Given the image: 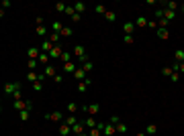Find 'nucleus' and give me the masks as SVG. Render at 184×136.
Instances as JSON below:
<instances>
[{
    "instance_id": "obj_1",
    "label": "nucleus",
    "mask_w": 184,
    "mask_h": 136,
    "mask_svg": "<svg viewBox=\"0 0 184 136\" xmlns=\"http://www.w3.org/2000/svg\"><path fill=\"white\" fill-rule=\"evenodd\" d=\"M74 55L84 63V61H88V55H86V49H84V45H76L74 47Z\"/></svg>"
},
{
    "instance_id": "obj_2",
    "label": "nucleus",
    "mask_w": 184,
    "mask_h": 136,
    "mask_svg": "<svg viewBox=\"0 0 184 136\" xmlns=\"http://www.w3.org/2000/svg\"><path fill=\"white\" fill-rule=\"evenodd\" d=\"M82 110H84V114H88V116H96L98 110H100V104H86V106H82Z\"/></svg>"
},
{
    "instance_id": "obj_3",
    "label": "nucleus",
    "mask_w": 184,
    "mask_h": 136,
    "mask_svg": "<svg viewBox=\"0 0 184 136\" xmlns=\"http://www.w3.org/2000/svg\"><path fill=\"white\" fill-rule=\"evenodd\" d=\"M102 134H104V136H115V134H117V128H115V124L106 122V124L102 126Z\"/></svg>"
},
{
    "instance_id": "obj_4",
    "label": "nucleus",
    "mask_w": 184,
    "mask_h": 136,
    "mask_svg": "<svg viewBox=\"0 0 184 136\" xmlns=\"http://www.w3.org/2000/svg\"><path fill=\"white\" fill-rule=\"evenodd\" d=\"M21 90V83L19 81H14V83H6L4 86V93H14V91Z\"/></svg>"
},
{
    "instance_id": "obj_5",
    "label": "nucleus",
    "mask_w": 184,
    "mask_h": 136,
    "mask_svg": "<svg viewBox=\"0 0 184 136\" xmlns=\"http://www.w3.org/2000/svg\"><path fill=\"white\" fill-rule=\"evenodd\" d=\"M61 53H63V49H61V47H59V45H53V49L49 51V57H51V59H59V57H61Z\"/></svg>"
},
{
    "instance_id": "obj_6",
    "label": "nucleus",
    "mask_w": 184,
    "mask_h": 136,
    "mask_svg": "<svg viewBox=\"0 0 184 136\" xmlns=\"http://www.w3.org/2000/svg\"><path fill=\"white\" fill-rule=\"evenodd\" d=\"M39 55H41V51H39L37 47H29V49H27V57H29V59H39Z\"/></svg>"
},
{
    "instance_id": "obj_7",
    "label": "nucleus",
    "mask_w": 184,
    "mask_h": 136,
    "mask_svg": "<svg viewBox=\"0 0 184 136\" xmlns=\"http://www.w3.org/2000/svg\"><path fill=\"white\" fill-rule=\"evenodd\" d=\"M84 126H86V124H84V120H80L76 126H72V134H74V136L82 134V132H84Z\"/></svg>"
},
{
    "instance_id": "obj_8",
    "label": "nucleus",
    "mask_w": 184,
    "mask_h": 136,
    "mask_svg": "<svg viewBox=\"0 0 184 136\" xmlns=\"http://www.w3.org/2000/svg\"><path fill=\"white\" fill-rule=\"evenodd\" d=\"M135 22H125L123 25V31H125V35H133V31H135Z\"/></svg>"
},
{
    "instance_id": "obj_9",
    "label": "nucleus",
    "mask_w": 184,
    "mask_h": 136,
    "mask_svg": "<svg viewBox=\"0 0 184 136\" xmlns=\"http://www.w3.org/2000/svg\"><path fill=\"white\" fill-rule=\"evenodd\" d=\"M74 77H76L78 81H84V77H86V71H84L82 67H78V69L74 71Z\"/></svg>"
},
{
    "instance_id": "obj_10",
    "label": "nucleus",
    "mask_w": 184,
    "mask_h": 136,
    "mask_svg": "<svg viewBox=\"0 0 184 136\" xmlns=\"http://www.w3.org/2000/svg\"><path fill=\"white\" fill-rule=\"evenodd\" d=\"M47 118H49V120H53V122H61V118H63V116H61V112H57V110H55V112L47 114Z\"/></svg>"
},
{
    "instance_id": "obj_11",
    "label": "nucleus",
    "mask_w": 184,
    "mask_h": 136,
    "mask_svg": "<svg viewBox=\"0 0 184 136\" xmlns=\"http://www.w3.org/2000/svg\"><path fill=\"white\" fill-rule=\"evenodd\" d=\"M84 124H86V128H90V130L98 126V124H96V118H94V116H88V118L84 120Z\"/></svg>"
},
{
    "instance_id": "obj_12",
    "label": "nucleus",
    "mask_w": 184,
    "mask_h": 136,
    "mask_svg": "<svg viewBox=\"0 0 184 136\" xmlns=\"http://www.w3.org/2000/svg\"><path fill=\"white\" fill-rule=\"evenodd\" d=\"M43 73H45L47 77H55L57 73H55V65H47L45 69H43Z\"/></svg>"
},
{
    "instance_id": "obj_13",
    "label": "nucleus",
    "mask_w": 184,
    "mask_h": 136,
    "mask_svg": "<svg viewBox=\"0 0 184 136\" xmlns=\"http://www.w3.org/2000/svg\"><path fill=\"white\" fill-rule=\"evenodd\" d=\"M63 122H66V124H68V126H76V124H78V122H80V120H78V118H76V116H74V114H70V116H68V118H66V120H63Z\"/></svg>"
},
{
    "instance_id": "obj_14",
    "label": "nucleus",
    "mask_w": 184,
    "mask_h": 136,
    "mask_svg": "<svg viewBox=\"0 0 184 136\" xmlns=\"http://www.w3.org/2000/svg\"><path fill=\"white\" fill-rule=\"evenodd\" d=\"M49 61H51V57H49V53H41V55H39V63H41V65H49Z\"/></svg>"
},
{
    "instance_id": "obj_15",
    "label": "nucleus",
    "mask_w": 184,
    "mask_h": 136,
    "mask_svg": "<svg viewBox=\"0 0 184 136\" xmlns=\"http://www.w3.org/2000/svg\"><path fill=\"white\" fill-rule=\"evenodd\" d=\"M59 134L70 136V134H72V126H68V124H61V126H59Z\"/></svg>"
},
{
    "instance_id": "obj_16",
    "label": "nucleus",
    "mask_w": 184,
    "mask_h": 136,
    "mask_svg": "<svg viewBox=\"0 0 184 136\" xmlns=\"http://www.w3.org/2000/svg\"><path fill=\"white\" fill-rule=\"evenodd\" d=\"M88 86H90V79H84V81H80V83H78V91H80V93H84V91L88 90Z\"/></svg>"
},
{
    "instance_id": "obj_17",
    "label": "nucleus",
    "mask_w": 184,
    "mask_h": 136,
    "mask_svg": "<svg viewBox=\"0 0 184 136\" xmlns=\"http://www.w3.org/2000/svg\"><path fill=\"white\" fill-rule=\"evenodd\" d=\"M51 49H53V43H51L49 39H45V41H43V45H41V51H43V53H49Z\"/></svg>"
},
{
    "instance_id": "obj_18",
    "label": "nucleus",
    "mask_w": 184,
    "mask_h": 136,
    "mask_svg": "<svg viewBox=\"0 0 184 136\" xmlns=\"http://www.w3.org/2000/svg\"><path fill=\"white\" fill-rule=\"evenodd\" d=\"M164 18H166V20L170 22V20H174V18H176V12H174V10H168V8H166V10H164Z\"/></svg>"
},
{
    "instance_id": "obj_19",
    "label": "nucleus",
    "mask_w": 184,
    "mask_h": 136,
    "mask_svg": "<svg viewBox=\"0 0 184 136\" xmlns=\"http://www.w3.org/2000/svg\"><path fill=\"white\" fill-rule=\"evenodd\" d=\"M174 57H176L178 63H184V51L182 49H176V51H174Z\"/></svg>"
},
{
    "instance_id": "obj_20",
    "label": "nucleus",
    "mask_w": 184,
    "mask_h": 136,
    "mask_svg": "<svg viewBox=\"0 0 184 136\" xmlns=\"http://www.w3.org/2000/svg\"><path fill=\"white\" fill-rule=\"evenodd\" d=\"M74 8H76V12H78V14H82V12H84V10H86V4H84V2H80V0H78V2H76V4H74Z\"/></svg>"
},
{
    "instance_id": "obj_21",
    "label": "nucleus",
    "mask_w": 184,
    "mask_h": 136,
    "mask_svg": "<svg viewBox=\"0 0 184 136\" xmlns=\"http://www.w3.org/2000/svg\"><path fill=\"white\" fill-rule=\"evenodd\" d=\"M76 69H78V67H76L72 61H70V63H63V71H68V73H74Z\"/></svg>"
},
{
    "instance_id": "obj_22",
    "label": "nucleus",
    "mask_w": 184,
    "mask_h": 136,
    "mask_svg": "<svg viewBox=\"0 0 184 136\" xmlns=\"http://www.w3.org/2000/svg\"><path fill=\"white\" fill-rule=\"evenodd\" d=\"M115 128H117V134H125V132H127V124H125V122H119Z\"/></svg>"
},
{
    "instance_id": "obj_23",
    "label": "nucleus",
    "mask_w": 184,
    "mask_h": 136,
    "mask_svg": "<svg viewBox=\"0 0 184 136\" xmlns=\"http://www.w3.org/2000/svg\"><path fill=\"white\" fill-rule=\"evenodd\" d=\"M158 37H160V39H170L168 29H158Z\"/></svg>"
},
{
    "instance_id": "obj_24",
    "label": "nucleus",
    "mask_w": 184,
    "mask_h": 136,
    "mask_svg": "<svg viewBox=\"0 0 184 136\" xmlns=\"http://www.w3.org/2000/svg\"><path fill=\"white\" fill-rule=\"evenodd\" d=\"M59 39H61L59 33H51V37H49V41H51L53 45H59Z\"/></svg>"
},
{
    "instance_id": "obj_25",
    "label": "nucleus",
    "mask_w": 184,
    "mask_h": 136,
    "mask_svg": "<svg viewBox=\"0 0 184 136\" xmlns=\"http://www.w3.org/2000/svg\"><path fill=\"white\" fill-rule=\"evenodd\" d=\"M147 22H149V20H147L145 16H137V20H135L137 27H147Z\"/></svg>"
},
{
    "instance_id": "obj_26",
    "label": "nucleus",
    "mask_w": 184,
    "mask_h": 136,
    "mask_svg": "<svg viewBox=\"0 0 184 136\" xmlns=\"http://www.w3.org/2000/svg\"><path fill=\"white\" fill-rule=\"evenodd\" d=\"M27 79H29V81H33V83H35V81H37V79H39V73H35V71H29V73H27Z\"/></svg>"
},
{
    "instance_id": "obj_27",
    "label": "nucleus",
    "mask_w": 184,
    "mask_h": 136,
    "mask_svg": "<svg viewBox=\"0 0 184 136\" xmlns=\"http://www.w3.org/2000/svg\"><path fill=\"white\" fill-rule=\"evenodd\" d=\"M155 132H158V126H155V124H149V126H147V128H145V134H155Z\"/></svg>"
},
{
    "instance_id": "obj_28",
    "label": "nucleus",
    "mask_w": 184,
    "mask_h": 136,
    "mask_svg": "<svg viewBox=\"0 0 184 136\" xmlns=\"http://www.w3.org/2000/svg\"><path fill=\"white\" fill-rule=\"evenodd\" d=\"M94 12H96V14H106V8H104L102 4H96V6H94Z\"/></svg>"
},
{
    "instance_id": "obj_29",
    "label": "nucleus",
    "mask_w": 184,
    "mask_h": 136,
    "mask_svg": "<svg viewBox=\"0 0 184 136\" xmlns=\"http://www.w3.org/2000/svg\"><path fill=\"white\" fill-rule=\"evenodd\" d=\"M104 18H106V20H111V22H113V20H117V14H115V12H113V10H106V14H104Z\"/></svg>"
},
{
    "instance_id": "obj_30",
    "label": "nucleus",
    "mask_w": 184,
    "mask_h": 136,
    "mask_svg": "<svg viewBox=\"0 0 184 136\" xmlns=\"http://www.w3.org/2000/svg\"><path fill=\"white\" fill-rule=\"evenodd\" d=\"M59 35H61V37H72V35H74V31H72L70 27H63V31H61Z\"/></svg>"
},
{
    "instance_id": "obj_31",
    "label": "nucleus",
    "mask_w": 184,
    "mask_h": 136,
    "mask_svg": "<svg viewBox=\"0 0 184 136\" xmlns=\"http://www.w3.org/2000/svg\"><path fill=\"white\" fill-rule=\"evenodd\" d=\"M166 6H168V10H174V12H176V10L180 8V4H178V2H168Z\"/></svg>"
},
{
    "instance_id": "obj_32",
    "label": "nucleus",
    "mask_w": 184,
    "mask_h": 136,
    "mask_svg": "<svg viewBox=\"0 0 184 136\" xmlns=\"http://www.w3.org/2000/svg\"><path fill=\"white\" fill-rule=\"evenodd\" d=\"M66 8H68V4H63V2H57L55 4V10L57 12H66Z\"/></svg>"
},
{
    "instance_id": "obj_33",
    "label": "nucleus",
    "mask_w": 184,
    "mask_h": 136,
    "mask_svg": "<svg viewBox=\"0 0 184 136\" xmlns=\"http://www.w3.org/2000/svg\"><path fill=\"white\" fill-rule=\"evenodd\" d=\"M63 31V25L61 22H53V33H61Z\"/></svg>"
},
{
    "instance_id": "obj_34",
    "label": "nucleus",
    "mask_w": 184,
    "mask_h": 136,
    "mask_svg": "<svg viewBox=\"0 0 184 136\" xmlns=\"http://www.w3.org/2000/svg\"><path fill=\"white\" fill-rule=\"evenodd\" d=\"M172 73H174V69H172V67H164V69H162V75H166V77H170Z\"/></svg>"
},
{
    "instance_id": "obj_35",
    "label": "nucleus",
    "mask_w": 184,
    "mask_h": 136,
    "mask_svg": "<svg viewBox=\"0 0 184 136\" xmlns=\"http://www.w3.org/2000/svg\"><path fill=\"white\" fill-rule=\"evenodd\" d=\"M29 114H31V110H23V112H19L21 120H29Z\"/></svg>"
},
{
    "instance_id": "obj_36",
    "label": "nucleus",
    "mask_w": 184,
    "mask_h": 136,
    "mask_svg": "<svg viewBox=\"0 0 184 136\" xmlns=\"http://www.w3.org/2000/svg\"><path fill=\"white\" fill-rule=\"evenodd\" d=\"M45 27H43V25H39V27H37V37H45Z\"/></svg>"
},
{
    "instance_id": "obj_37",
    "label": "nucleus",
    "mask_w": 184,
    "mask_h": 136,
    "mask_svg": "<svg viewBox=\"0 0 184 136\" xmlns=\"http://www.w3.org/2000/svg\"><path fill=\"white\" fill-rule=\"evenodd\" d=\"M92 67H94V65H92V61H84V63H82V69H84V71H90Z\"/></svg>"
},
{
    "instance_id": "obj_38",
    "label": "nucleus",
    "mask_w": 184,
    "mask_h": 136,
    "mask_svg": "<svg viewBox=\"0 0 184 136\" xmlns=\"http://www.w3.org/2000/svg\"><path fill=\"white\" fill-rule=\"evenodd\" d=\"M123 41H125L127 45H131V43L135 41V37H133V35H125V37H123Z\"/></svg>"
},
{
    "instance_id": "obj_39",
    "label": "nucleus",
    "mask_w": 184,
    "mask_h": 136,
    "mask_svg": "<svg viewBox=\"0 0 184 136\" xmlns=\"http://www.w3.org/2000/svg\"><path fill=\"white\" fill-rule=\"evenodd\" d=\"M59 59H61V61H63V63H70V53H68V51H63V53H61V57H59Z\"/></svg>"
},
{
    "instance_id": "obj_40",
    "label": "nucleus",
    "mask_w": 184,
    "mask_h": 136,
    "mask_svg": "<svg viewBox=\"0 0 184 136\" xmlns=\"http://www.w3.org/2000/svg\"><path fill=\"white\" fill-rule=\"evenodd\" d=\"M66 14H68V16H74V14H76V8H74V6H68V8H66Z\"/></svg>"
},
{
    "instance_id": "obj_41",
    "label": "nucleus",
    "mask_w": 184,
    "mask_h": 136,
    "mask_svg": "<svg viewBox=\"0 0 184 136\" xmlns=\"http://www.w3.org/2000/svg\"><path fill=\"white\" fill-rule=\"evenodd\" d=\"M37 63H39V59H29V69H35Z\"/></svg>"
},
{
    "instance_id": "obj_42",
    "label": "nucleus",
    "mask_w": 184,
    "mask_h": 136,
    "mask_svg": "<svg viewBox=\"0 0 184 136\" xmlns=\"http://www.w3.org/2000/svg\"><path fill=\"white\" fill-rule=\"evenodd\" d=\"M76 110H78V106H76V104H72V102H70V104H68V112H70V114H74V112H76Z\"/></svg>"
},
{
    "instance_id": "obj_43",
    "label": "nucleus",
    "mask_w": 184,
    "mask_h": 136,
    "mask_svg": "<svg viewBox=\"0 0 184 136\" xmlns=\"http://www.w3.org/2000/svg\"><path fill=\"white\" fill-rule=\"evenodd\" d=\"M88 134H90V136H100V134H102V130H100V128H92Z\"/></svg>"
},
{
    "instance_id": "obj_44",
    "label": "nucleus",
    "mask_w": 184,
    "mask_h": 136,
    "mask_svg": "<svg viewBox=\"0 0 184 136\" xmlns=\"http://www.w3.org/2000/svg\"><path fill=\"white\" fill-rule=\"evenodd\" d=\"M170 79H172V81H178V79H180V71H174V73L170 75Z\"/></svg>"
},
{
    "instance_id": "obj_45",
    "label": "nucleus",
    "mask_w": 184,
    "mask_h": 136,
    "mask_svg": "<svg viewBox=\"0 0 184 136\" xmlns=\"http://www.w3.org/2000/svg\"><path fill=\"white\" fill-rule=\"evenodd\" d=\"M108 122H111V124H115V126H117V124H119V122H121V120H119V116H111V118H108Z\"/></svg>"
},
{
    "instance_id": "obj_46",
    "label": "nucleus",
    "mask_w": 184,
    "mask_h": 136,
    "mask_svg": "<svg viewBox=\"0 0 184 136\" xmlns=\"http://www.w3.org/2000/svg\"><path fill=\"white\" fill-rule=\"evenodd\" d=\"M33 90H35V91H41V90H43L41 81H35V83H33Z\"/></svg>"
},
{
    "instance_id": "obj_47",
    "label": "nucleus",
    "mask_w": 184,
    "mask_h": 136,
    "mask_svg": "<svg viewBox=\"0 0 184 136\" xmlns=\"http://www.w3.org/2000/svg\"><path fill=\"white\" fill-rule=\"evenodd\" d=\"M72 20H74V22H80V20H82V14H78V12H76V14L72 16Z\"/></svg>"
},
{
    "instance_id": "obj_48",
    "label": "nucleus",
    "mask_w": 184,
    "mask_h": 136,
    "mask_svg": "<svg viewBox=\"0 0 184 136\" xmlns=\"http://www.w3.org/2000/svg\"><path fill=\"white\" fill-rule=\"evenodd\" d=\"M147 27H149V29H155V31H158V29H160V25H158V22H151V20H149V22H147Z\"/></svg>"
},
{
    "instance_id": "obj_49",
    "label": "nucleus",
    "mask_w": 184,
    "mask_h": 136,
    "mask_svg": "<svg viewBox=\"0 0 184 136\" xmlns=\"http://www.w3.org/2000/svg\"><path fill=\"white\" fill-rule=\"evenodd\" d=\"M53 81H55V83H61V81H63V77H61V75H59V73H57V75H55V77H53Z\"/></svg>"
},
{
    "instance_id": "obj_50",
    "label": "nucleus",
    "mask_w": 184,
    "mask_h": 136,
    "mask_svg": "<svg viewBox=\"0 0 184 136\" xmlns=\"http://www.w3.org/2000/svg\"><path fill=\"white\" fill-rule=\"evenodd\" d=\"M12 97H14V102H16V100H21V90L14 91V93H12Z\"/></svg>"
},
{
    "instance_id": "obj_51",
    "label": "nucleus",
    "mask_w": 184,
    "mask_h": 136,
    "mask_svg": "<svg viewBox=\"0 0 184 136\" xmlns=\"http://www.w3.org/2000/svg\"><path fill=\"white\" fill-rule=\"evenodd\" d=\"M180 73H184V63H180Z\"/></svg>"
},
{
    "instance_id": "obj_52",
    "label": "nucleus",
    "mask_w": 184,
    "mask_h": 136,
    "mask_svg": "<svg viewBox=\"0 0 184 136\" xmlns=\"http://www.w3.org/2000/svg\"><path fill=\"white\" fill-rule=\"evenodd\" d=\"M78 136H90V134L88 132H82V134H78Z\"/></svg>"
},
{
    "instance_id": "obj_53",
    "label": "nucleus",
    "mask_w": 184,
    "mask_h": 136,
    "mask_svg": "<svg viewBox=\"0 0 184 136\" xmlns=\"http://www.w3.org/2000/svg\"><path fill=\"white\" fill-rule=\"evenodd\" d=\"M137 136H147V134H145V132H139V134Z\"/></svg>"
},
{
    "instance_id": "obj_54",
    "label": "nucleus",
    "mask_w": 184,
    "mask_h": 136,
    "mask_svg": "<svg viewBox=\"0 0 184 136\" xmlns=\"http://www.w3.org/2000/svg\"><path fill=\"white\" fill-rule=\"evenodd\" d=\"M180 8H182V12H184V4H180Z\"/></svg>"
},
{
    "instance_id": "obj_55",
    "label": "nucleus",
    "mask_w": 184,
    "mask_h": 136,
    "mask_svg": "<svg viewBox=\"0 0 184 136\" xmlns=\"http://www.w3.org/2000/svg\"><path fill=\"white\" fill-rule=\"evenodd\" d=\"M70 136H72V134H70Z\"/></svg>"
}]
</instances>
